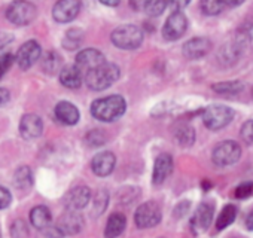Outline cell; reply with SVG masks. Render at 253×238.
<instances>
[{
	"label": "cell",
	"mask_w": 253,
	"mask_h": 238,
	"mask_svg": "<svg viewBox=\"0 0 253 238\" xmlns=\"http://www.w3.org/2000/svg\"><path fill=\"white\" fill-rule=\"evenodd\" d=\"M126 109V103L121 95H109L95 100L91 104V115L103 122H112L121 118Z\"/></svg>",
	"instance_id": "obj_1"
},
{
	"label": "cell",
	"mask_w": 253,
	"mask_h": 238,
	"mask_svg": "<svg viewBox=\"0 0 253 238\" xmlns=\"http://www.w3.org/2000/svg\"><path fill=\"white\" fill-rule=\"evenodd\" d=\"M119 75H121V70L118 69V66L106 61L100 67L84 75V80L89 89L103 91V89H107L109 86H112L119 79Z\"/></svg>",
	"instance_id": "obj_2"
},
{
	"label": "cell",
	"mask_w": 253,
	"mask_h": 238,
	"mask_svg": "<svg viewBox=\"0 0 253 238\" xmlns=\"http://www.w3.org/2000/svg\"><path fill=\"white\" fill-rule=\"evenodd\" d=\"M249 45V38L244 33H237L232 36L223 46H220L217 52V61L222 66H232L238 61V58L244 54Z\"/></svg>",
	"instance_id": "obj_3"
},
{
	"label": "cell",
	"mask_w": 253,
	"mask_h": 238,
	"mask_svg": "<svg viewBox=\"0 0 253 238\" xmlns=\"http://www.w3.org/2000/svg\"><path fill=\"white\" fill-rule=\"evenodd\" d=\"M143 39H145L143 30L133 24L121 26V27L115 29L112 33L113 45L121 49H136L142 45Z\"/></svg>",
	"instance_id": "obj_4"
},
{
	"label": "cell",
	"mask_w": 253,
	"mask_h": 238,
	"mask_svg": "<svg viewBox=\"0 0 253 238\" xmlns=\"http://www.w3.org/2000/svg\"><path fill=\"white\" fill-rule=\"evenodd\" d=\"M232 119H234V112L228 106L213 104V106L206 107L203 112V122L211 131L225 128Z\"/></svg>",
	"instance_id": "obj_5"
},
{
	"label": "cell",
	"mask_w": 253,
	"mask_h": 238,
	"mask_svg": "<svg viewBox=\"0 0 253 238\" xmlns=\"http://www.w3.org/2000/svg\"><path fill=\"white\" fill-rule=\"evenodd\" d=\"M241 157V148L234 140H225L213 149L211 161L217 167H228L235 164Z\"/></svg>",
	"instance_id": "obj_6"
},
{
	"label": "cell",
	"mask_w": 253,
	"mask_h": 238,
	"mask_svg": "<svg viewBox=\"0 0 253 238\" xmlns=\"http://www.w3.org/2000/svg\"><path fill=\"white\" fill-rule=\"evenodd\" d=\"M36 17L38 8L30 2H14L6 11V18L15 26H29Z\"/></svg>",
	"instance_id": "obj_7"
},
{
	"label": "cell",
	"mask_w": 253,
	"mask_h": 238,
	"mask_svg": "<svg viewBox=\"0 0 253 238\" xmlns=\"http://www.w3.org/2000/svg\"><path fill=\"white\" fill-rule=\"evenodd\" d=\"M161 217H163V213H161L160 205L154 201H148L139 205V208L136 210L134 222L139 228L145 229V228L157 226L161 222Z\"/></svg>",
	"instance_id": "obj_8"
},
{
	"label": "cell",
	"mask_w": 253,
	"mask_h": 238,
	"mask_svg": "<svg viewBox=\"0 0 253 238\" xmlns=\"http://www.w3.org/2000/svg\"><path fill=\"white\" fill-rule=\"evenodd\" d=\"M188 29V20L182 11H173L163 27V36L167 40L180 39Z\"/></svg>",
	"instance_id": "obj_9"
},
{
	"label": "cell",
	"mask_w": 253,
	"mask_h": 238,
	"mask_svg": "<svg viewBox=\"0 0 253 238\" xmlns=\"http://www.w3.org/2000/svg\"><path fill=\"white\" fill-rule=\"evenodd\" d=\"M104 63H106V58H104V55L100 51L92 49V48H88V49H82L76 55V64H75V67L81 72V75L84 78V75H86L88 72L100 67Z\"/></svg>",
	"instance_id": "obj_10"
},
{
	"label": "cell",
	"mask_w": 253,
	"mask_h": 238,
	"mask_svg": "<svg viewBox=\"0 0 253 238\" xmlns=\"http://www.w3.org/2000/svg\"><path fill=\"white\" fill-rule=\"evenodd\" d=\"M41 58V45L36 40H29L26 42L17 52L15 60L17 64L20 66V69L27 70L32 66H35L38 63V60Z\"/></svg>",
	"instance_id": "obj_11"
},
{
	"label": "cell",
	"mask_w": 253,
	"mask_h": 238,
	"mask_svg": "<svg viewBox=\"0 0 253 238\" xmlns=\"http://www.w3.org/2000/svg\"><path fill=\"white\" fill-rule=\"evenodd\" d=\"M89 199H91L89 188H86V186H76V188L70 189L64 195L63 202H64V207L69 211H78V210H82L84 207H86Z\"/></svg>",
	"instance_id": "obj_12"
},
{
	"label": "cell",
	"mask_w": 253,
	"mask_h": 238,
	"mask_svg": "<svg viewBox=\"0 0 253 238\" xmlns=\"http://www.w3.org/2000/svg\"><path fill=\"white\" fill-rule=\"evenodd\" d=\"M79 9H81V3L78 0H61V2L55 3L52 9V15L57 23H70L78 17Z\"/></svg>",
	"instance_id": "obj_13"
},
{
	"label": "cell",
	"mask_w": 253,
	"mask_h": 238,
	"mask_svg": "<svg viewBox=\"0 0 253 238\" xmlns=\"http://www.w3.org/2000/svg\"><path fill=\"white\" fill-rule=\"evenodd\" d=\"M43 131V122L38 115L29 113L21 118L20 122V133L26 140H33L41 137Z\"/></svg>",
	"instance_id": "obj_14"
},
{
	"label": "cell",
	"mask_w": 253,
	"mask_h": 238,
	"mask_svg": "<svg viewBox=\"0 0 253 238\" xmlns=\"http://www.w3.org/2000/svg\"><path fill=\"white\" fill-rule=\"evenodd\" d=\"M58 228V231L64 235H75L78 232H81L82 226H84V219L78 211H66L57 222L55 225Z\"/></svg>",
	"instance_id": "obj_15"
},
{
	"label": "cell",
	"mask_w": 253,
	"mask_h": 238,
	"mask_svg": "<svg viewBox=\"0 0 253 238\" xmlns=\"http://www.w3.org/2000/svg\"><path fill=\"white\" fill-rule=\"evenodd\" d=\"M211 42L207 38H194L183 45V55L188 60H200L209 54Z\"/></svg>",
	"instance_id": "obj_16"
},
{
	"label": "cell",
	"mask_w": 253,
	"mask_h": 238,
	"mask_svg": "<svg viewBox=\"0 0 253 238\" xmlns=\"http://www.w3.org/2000/svg\"><path fill=\"white\" fill-rule=\"evenodd\" d=\"M115 164H116V158L112 152H101V154H97L92 161H91V168L94 171V174L100 176V177H104V176H109L113 168H115Z\"/></svg>",
	"instance_id": "obj_17"
},
{
	"label": "cell",
	"mask_w": 253,
	"mask_h": 238,
	"mask_svg": "<svg viewBox=\"0 0 253 238\" xmlns=\"http://www.w3.org/2000/svg\"><path fill=\"white\" fill-rule=\"evenodd\" d=\"M213 213H214V205L210 202H203L198 205L194 217H192V226L197 232H204L207 231V228L211 223L213 219Z\"/></svg>",
	"instance_id": "obj_18"
},
{
	"label": "cell",
	"mask_w": 253,
	"mask_h": 238,
	"mask_svg": "<svg viewBox=\"0 0 253 238\" xmlns=\"http://www.w3.org/2000/svg\"><path fill=\"white\" fill-rule=\"evenodd\" d=\"M173 171V158L169 154H161L154 164V174H152V182L155 185L164 183V180L170 176Z\"/></svg>",
	"instance_id": "obj_19"
},
{
	"label": "cell",
	"mask_w": 253,
	"mask_h": 238,
	"mask_svg": "<svg viewBox=\"0 0 253 238\" xmlns=\"http://www.w3.org/2000/svg\"><path fill=\"white\" fill-rule=\"evenodd\" d=\"M55 116L64 125H75L79 121V110L69 101H60L55 106Z\"/></svg>",
	"instance_id": "obj_20"
},
{
	"label": "cell",
	"mask_w": 253,
	"mask_h": 238,
	"mask_svg": "<svg viewBox=\"0 0 253 238\" xmlns=\"http://www.w3.org/2000/svg\"><path fill=\"white\" fill-rule=\"evenodd\" d=\"M84 78L75 66H66L60 70V82L69 89H76L81 86Z\"/></svg>",
	"instance_id": "obj_21"
},
{
	"label": "cell",
	"mask_w": 253,
	"mask_h": 238,
	"mask_svg": "<svg viewBox=\"0 0 253 238\" xmlns=\"http://www.w3.org/2000/svg\"><path fill=\"white\" fill-rule=\"evenodd\" d=\"M126 226V219L122 213H113L107 223H106V229H104V237L106 238H116L119 237L124 229Z\"/></svg>",
	"instance_id": "obj_22"
},
{
	"label": "cell",
	"mask_w": 253,
	"mask_h": 238,
	"mask_svg": "<svg viewBox=\"0 0 253 238\" xmlns=\"http://www.w3.org/2000/svg\"><path fill=\"white\" fill-rule=\"evenodd\" d=\"M51 219H52L51 211H49V208L45 207V205H38V207H35V208L30 211V222H32V225H33L35 228H38L39 231L43 229V228H46V226H49Z\"/></svg>",
	"instance_id": "obj_23"
},
{
	"label": "cell",
	"mask_w": 253,
	"mask_h": 238,
	"mask_svg": "<svg viewBox=\"0 0 253 238\" xmlns=\"http://www.w3.org/2000/svg\"><path fill=\"white\" fill-rule=\"evenodd\" d=\"M174 137H176V142L183 146V148H189L194 145L195 142V131L192 127L189 125H180L176 131H174Z\"/></svg>",
	"instance_id": "obj_24"
},
{
	"label": "cell",
	"mask_w": 253,
	"mask_h": 238,
	"mask_svg": "<svg viewBox=\"0 0 253 238\" xmlns=\"http://www.w3.org/2000/svg\"><path fill=\"white\" fill-rule=\"evenodd\" d=\"M33 183V176H32V170L27 165L20 167L15 174H14V185L18 189H29Z\"/></svg>",
	"instance_id": "obj_25"
},
{
	"label": "cell",
	"mask_w": 253,
	"mask_h": 238,
	"mask_svg": "<svg viewBox=\"0 0 253 238\" xmlns=\"http://www.w3.org/2000/svg\"><path fill=\"white\" fill-rule=\"evenodd\" d=\"M244 85L240 80H229V82H219L213 85V91L222 95H235L243 91Z\"/></svg>",
	"instance_id": "obj_26"
},
{
	"label": "cell",
	"mask_w": 253,
	"mask_h": 238,
	"mask_svg": "<svg viewBox=\"0 0 253 238\" xmlns=\"http://www.w3.org/2000/svg\"><path fill=\"white\" fill-rule=\"evenodd\" d=\"M237 217V208L232 205V204H228L222 208L219 217H217V222H216V228L217 231H222L225 228H228Z\"/></svg>",
	"instance_id": "obj_27"
},
{
	"label": "cell",
	"mask_w": 253,
	"mask_h": 238,
	"mask_svg": "<svg viewBox=\"0 0 253 238\" xmlns=\"http://www.w3.org/2000/svg\"><path fill=\"white\" fill-rule=\"evenodd\" d=\"M60 67H61V57L57 52L51 51V52H46L43 55V58H42V69L46 73L52 75L55 72H60Z\"/></svg>",
	"instance_id": "obj_28"
},
{
	"label": "cell",
	"mask_w": 253,
	"mask_h": 238,
	"mask_svg": "<svg viewBox=\"0 0 253 238\" xmlns=\"http://www.w3.org/2000/svg\"><path fill=\"white\" fill-rule=\"evenodd\" d=\"M82 39H84V32L79 30V29H73V30H69L66 33V38L63 40V45L66 49H76L79 48V45L82 43Z\"/></svg>",
	"instance_id": "obj_29"
},
{
	"label": "cell",
	"mask_w": 253,
	"mask_h": 238,
	"mask_svg": "<svg viewBox=\"0 0 253 238\" xmlns=\"http://www.w3.org/2000/svg\"><path fill=\"white\" fill-rule=\"evenodd\" d=\"M167 6H169V3L163 2V0H148V2L143 3V11L149 17H158L164 12V9Z\"/></svg>",
	"instance_id": "obj_30"
},
{
	"label": "cell",
	"mask_w": 253,
	"mask_h": 238,
	"mask_svg": "<svg viewBox=\"0 0 253 238\" xmlns=\"http://www.w3.org/2000/svg\"><path fill=\"white\" fill-rule=\"evenodd\" d=\"M223 8V2H219V0H204V2H201V11L206 15H217L222 12Z\"/></svg>",
	"instance_id": "obj_31"
},
{
	"label": "cell",
	"mask_w": 253,
	"mask_h": 238,
	"mask_svg": "<svg viewBox=\"0 0 253 238\" xmlns=\"http://www.w3.org/2000/svg\"><path fill=\"white\" fill-rule=\"evenodd\" d=\"M14 60H15L14 54L9 49L0 48V78H2L6 73V70L12 66Z\"/></svg>",
	"instance_id": "obj_32"
},
{
	"label": "cell",
	"mask_w": 253,
	"mask_h": 238,
	"mask_svg": "<svg viewBox=\"0 0 253 238\" xmlns=\"http://www.w3.org/2000/svg\"><path fill=\"white\" fill-rule=\"evenodd\" d=\"M107 202H109V195L104 191L97 192L95 199H94V205H92V214L94 216H100L106 210Z\"/></svg>",
	"instance_id": "obj_33"
},
{
	"label": "cell",
	"mask_w": 253,
	"mask_h": 238,
	"mask_svg": "<svg viewBox=\"0 0 253 238\" xmlns=\"http://www.w3.org/2000/svg\"><path fill=\"white\" fill-rule=\"evenodd\" d=\"M11 235H12V238H27L29 231H27L26 223L23 220H15L11 228Z\"/></svg>",
	"instance_id": "obj_34"
},
{
	"label": "cell",
	"mask_w": 253,
	"mask_h": 238,
	"mask_svg": "<svg viewBox=\"0 0 253 238\" xmlns=\"http://www.w3.org/2000/svg\"><path fill=\"white\" fill-rule=\"evenodd\" d=\"M240 136L247 145H253V121H247L241 125Z\"/></svg>",
	"instance_id": "obj_35"
},
{
	"label": "cell",
	"mask_w": 253,
	"mask_h": 238,
	"mask_svg": "<svg viewBox=\"0 0 253 238\" xmlns=\"http://www.w3.org/2000/svg\"><path fill=\"white\" fill-rule=\"evenodd\" d=\"M235 197L243 199V198H247L253 194V183L252 182H246V183H241L240 186H237L235 189Z\"/></svg>",
	"instance_id": "obj_36"
},
{
	"label": "cell",
	"mask_w": 253,
	"mask_h": 238,
	"mask_svg": "<svg viewBox=\"0 0 253 238\" xmlns=\"http://www.w3.org/2000/svg\"><path fill=\"white\" fill-rule=\"evenodd\" d=\"M63 237V234L58 231V228L57 226H46V228H43V229H41L39 231V235H38V238H61Z\"/></svg>",
	"instance_id": "obj_37"
},
{
	"label": "cell",
	"mask_w": 253,
	"mask_h": 238,
	"mask_svg": "<svg viewBox=\"0 0 253 238\" xmlns=\"http://www.w3.org/2000/svg\"><path fill=\"white\" fill-rule=\"evenodd\" d=\"M11 201H12V195H11V192H9L6 188L0 186V210L6 208V207L11 204Z\"/></svg>",
	"instance_id": "obj_38"
},
{
	"label": "cell",
	"mask_w": 253,
	"mask_h": 238,
	"mask_svg": "<svg viewBox=\"0 0 253 238\" xmlns=\"http://www.w3.org/2000/svg\"><path fill=\"white\" fill-rule=\"evenodd\" d=\"M9 97H11V94L6 88H0V107L9 101Z\"/></svg>",
	"instance_id": "obj_39"
},
{
	"label": "cell",
	"mask_w": 253,
	"mask_h": 238,
	"mask_svg": "<svg viewBox=\"0 0 253 238\" xmlns=\"http://www.w3.org/2000/svg\"><path fill=\"white\" fill-rule=\"evenodd\" d=\"M244 223H246V228H247L249 231H253V208L247 213Z\"/></svg>",
	"instance_id": "obj_40"
},
{
	"label": "cell",
	"mask_w": 253,
	"mask_h": 238,
	"mask_svg": "<svg viewBox=\"0 0 253 238\" xmlns=\"http://www.w3.org/2000/svg\"><path fill=\"white\" fill-rule=\"evenodd\" d=\"M101 3L106 5V6H118L119 0H101Z\"/></svg>",
	"instance_id": "obj_41"
},
{
	"label": "cell",
	"mask_w": 253,
	"mask_h": 238,
	"mask_svg": "<svg viewBox=\"0 0 253 238\" xmlns=\"http://www.w3.org/2000/svg\"><path fill=\"white\" fill-rule=\"evenodd\" d=\"M252 94H253V89H252Z\"/></svg>",
	"instance_id": "obj_42"
}]
</instances>
